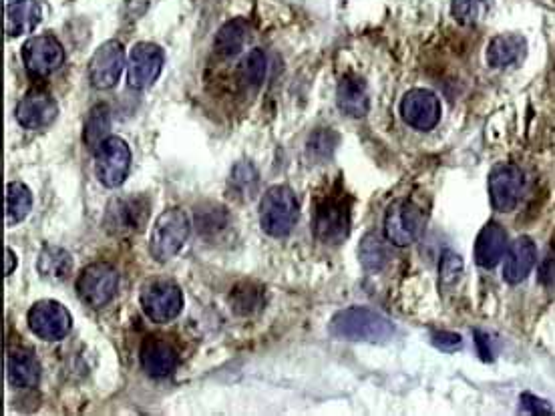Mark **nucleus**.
Instances as JSON below:
<instances>
[{
    "mask_svg": "<svg viewBox=\"0 0 555 416\" xmlns=\"http://www.w3.org/2000/svg\"><path fill=\"white\" fill-rule=\"evenodd\" d=\"M328 330L334 338H340V340L377 344L393 338L395 324L375 310L352 306L336 312L330 320Z\"/></svg>",
    "mask_w": 555,
    "mask_h": 416,
    "instance_id": "obj_1",
    "label": "nucleus"
},
{
    "mask_svg": "<svg viewBox=\"0 0 555 416\" xmlns=\"http://www.w3.org/2000/svg\"><path fill=\"white\" fill-rule=\"evenodd\" d=\"M192 230L190 216L181 207H169L153 224L149 238V254L155 262L165 264L179 254Z\"/></svg>",
    "mask_w": 555,
    "mask_h": 416,
    "instance_id": "obj_2",
    "label": "nucleus"
},
{
    "mask_svg": "<svg viewBox=\"0 0 555 416\" xmlns=\"http://www.w3.org/2000/svg\"><path fill=\"white\" fill-rule=\"evenodd\" d=\"M300 205L288 185H274L260 203V226L272 238H286L298 224Z\"/></svg>",
    "mask_w": 555,
    "mask_h": 416,
    "instance_id": "obj_3",
    "label": "nucleus"
},
{
    "mask_svg": "<svg viewBox=\"0 0 555 416\" xmlns=\"http://www.w3.org/2000/svg\"><path fill=\"white\" fill-rule=\"evenodd\" d=\"M427 226V214L411 199H397L385 216V236L391 244L407 248L415 244Z\"/></svg>",
    "mask_w": 555,
    "mask_h": 416,
    "instance_id": "obj_4",
    "label": "nucleus"
},
{
    "mask_svg": "<svg viewBox=\"0 0 555 416\" xmlns=\"http://www.w3.org/2000/svg\"><path fill=\"white\" fill-rule=\"evenodd\" d=\"M75 288L83 304L99 310L115 298L119 288V274L111 264L95 262L81 270Z\"/></svg>",
    "mask_w": 555,
    "mask_h": 416,
    "instance_id": "obj_5",
    "label": "nucleus"
},
{
    "mask_svg": "<svg viewBox=\"0 0 555 416\" xmlns=\"http://www.w3.org/2000/svg\"><path fill=\"white\" fill-rule=\"evenodd\" d=\"M141 310L151 322L167 324L183 310V292L169 280H153L141 290Z\"/></svg>",
    "mask_w": 555,
    "mask_h": 416,
    "instance_id": "obj_6",
    "label": "nucleus"
},
{
    "mask_svg": "<svg viewBox=\"0 0 555 416\" xmlns=\"http://www.w3.org/2000/svg\"><path fill=\"white\" fill-rule=\"evenodd\" d=\"M131 167V149L121 137H107L95 149V175L101 185L115 189L123 185Z\"/></svg>",
    "mask_w": 555,
    "mask_h": 416,
    "instance_id": "obj_7",
    "label": "nucleus"
},
{
    "mask_svg": "<svg viewBox=\"0 0 555 416\" xmlns=\"http://www.w3.org/2000/svg\"><path fill=\"white\" fill-rule=\"evenodd\" d=\"M350 212L344 201L328 197L316 205L312 216V234L318 242L328 246H338L348 238Z\"/></svg>",
    "mask_w": 555,
    "mask_h": 416,
    "instance_id": "obj_8",
    "label": "nucleus"
},
{
    "mask_svg": "<svg viewBox=\"0 0 555 416\" xmlns=\"http://www.w3.org/2000/svg\"><path fill=\"white\" fill-rule=\"evenodd\" d=\"M149 220V201L145 197L113 199L105 212V228L113 236L143 232Z\"/></svg>",
    "mask_w": 555,
    "mask_h": 416,
    "instance_id": "obj_9",
    "label": "nucleus"
},
{
    "mask_svg": "<svg viewBox=\"0 0 555 416\" xmlns=\"http://www.w3.org/2000/svg\"><path fill=\"white\" fill-rule=\"evenodd\" d=\"M27 322L31 332L47 342L63 340L73 328V318L69 310L55 300L35 302L29 310Z\"/></svg>",
    "mask_w": 555,
    "mask_h": 416,
    "instance_id": "obj_10",
    "label": "nucleus"
},
{
    "mask_svg": "<svg viewBox=\"0 0 555 416\" xmlns=\"http://www.w3.org/2000/svg\"><path fill=\"white\" fill-rule=\"evenodd\" d=\"M525 187L523 171L513 163H499L489 175V195L495 212H513Z\"/></svg>",
    "mask_w": 555,
    "mask_h": 416,
    "instance_id": "obj_11",
    "label": "nucleus"
},
{
    "mask_svg": "<svg viewBox=\"0 0 555 416\" xmlns=\"http://www.w3.org/2000/svg\"><path fill=\"white\" fill-rule=\"evenodd\" d=\"M125 67V51L119 41L103 43L89 61V83L91 87L105 91L113 89L123 73Z\"/></svg>",
    "mask_w": 555,
    "mask_h": 416,
    "instance_id": "obj_12",
    "label": "nucleus"
},
{
    "mask_svg": "<svg viewBox=\"0 0 555 416\" xmlns=\"http://www.w3.org/2000/svg\"><path fill=\"white\" fill-rule=\"evenodd\" d=\"M23 61L27 71L35 77H49L63 67L65 49L51 35L33 37L23 45Z\"/></svg>",
    "mask_w": 555,
    "mask_h": 416,
    "instance_id": "obj_13",
    "label": "nucleus"
},
{
    "mask_svg": "<svg viewBox=\"0 0 555 416\" xmlns=\"http://www.w3.org/2000/svg\"><path fill=\"white\" fill-rule=\"evenodd\" d=\"M163 51L153 43H137L129 53L127 63V83L131 89H147L151 87L163 69Z\"/></svg>",
    "mask_w": 555,
    "mask_h": 416,
    "instance_id": "obj_14",
    "label": "nucleus"
},
{
    "mask_svg": "<svg viewBox=\"0 0 555 416\" xmlns=\"http://www.w3.org/2000/svg\"><path fill=\"white\" fill-rule=\"evenodd\" d=\"M405 123L417 131H431L441 121V101L429 89H411L401 101Z\"/></svg>",
    "mask_w": 555,
    "mask_h": 416,
    "instance_id": "obj_15",
    "label": "nucleus"
},
{
    "mask_svg": "<svg viewBox=\"0 0 555 416\" xmlns=\"http://www.w3.org/2000/svg\"><path fill=\"white\" fill-rule=\"evenodd\" d=\"M139 362L149 376L163 378L175 370L179 362V352L169 340L159 336H149L141 342Z\"/></svg>",
    "mask_w": 555,
    "mask_h": 416,
    "instance_id": "obj_16",
    "label": "nucleus"
},
{
    "mask_svg": "<svg viewBox=\"0 0 555 416\" xmlns=\"http://www.w3.org/2000/svg\"><path fill=\"white\" fill-rule=\"evenodd\" d=\"M15 115L25 129H45L57 119L59 105L49 93L33 91L19 101Z\"/></svg>",
    "mask_w": 555,
    "mask_h": 416,
    "instance_id": "obj_17",
    "label": "nucleus"
},
{
    "mask_svg": "<svg viewBox=\"0 0 555 416\" xmlns=\"http://www.w3.org/2000/svg\"><path fill=\"white\" fill-rule=\"evenodd\" d=\"M507 252V232L501 224L497 222H489L485 224V228L479 232L477 240H475V262L485 268L491 270L495 268L503 256Z\"/></svg>",
    "mask_w": 555,
    "mask_h": 416,
    "instance_id": "obj_18",
    "label": "nucleus"
},
{
    "mask_svg": "<svg viewBox=\"0 0 555 416\" xmlns=\"http://www.w3.org/2000/svg\"><path fill=\"white\" fill-rule=\"evenodd\" d=\"M537 260V248L529 236H519L507 250V260L503 266V278L507 284L523 282L533 270Z\"/></svg>",
    "mask_w": 555,
    "mask_h": 416,
    "instance_id": "obj_19",
    "label": "nucleus"
},
{
    "mask_svg": "<svg viewBox=\"0 0 555 416\" xmlns=\"http://www.w3.org/2000/svg\"><path fill=\"white\" fill-rule=\"evenodd\" d=\"M7 380L15 388H35L41 382V362L33 350H11L7 356Z\"/></svg>",
    "mask_w": 555,
    "mask_h": 416,
    "instance_id": "obj_20",
    "label": "nucleus"
},
{
    "mask_svg": "<svg viewBox=\"0 0 555 416\" xmlns=\"http://www.w3.org/2000/svg\"><path fill=\"white\" fill-rule=\"evenodd\" d=\"M43 21V7L39 0H13L7 7V35L17 39L33 33Z\"/></svg>",
    "mask_w": 555,
    "mask_h": 416,
    "instance_id": "obj_21",
    "label": "nucleus"
},
{
    "mask_svg": "<svg viewBox=\"0 0 555 416\" xmlns=\"http://www.w3.org/2000/svg\"><path fill=\"white\" fill-rule=\"evenodd\" d=\"M336 103L344 115L354 117V119L364 117L370 107L366 83L356 75H346L338 85Z\"/></svg>",
    "mask_w": 555,
    "mask_h": 416,
    "instance_id": "obj_22",
    "label": "nucleus"
},
{
    "mask_svg": "<svg viewBox=\"0 0 555 416\" xmlns=\"http://www.w3.org/2000/svg\"><path fill=\"white\" fill-rule=\"evenodd\" d=\"M525 39L521 35H499L487 47V63L493 69L515 65L525 55Z\"/></svg>",
    "mask_w": 555,
    "mask_h": 416,
    "instance_id": "obj_23",
    "label": "nucleus"
},
{
    "mask_svg": "<svg viewBox=\"0 0 555 416\" xmlns=\"http://www.w3.org/2000/svg\"><path fill=\"white\" fill-rule=\"evenodd\" d=\"M37 270L51 282H65L73 274V256L57 246H45L39 254Z\"/></svg>",
    "mask_w": 555,
    "mask_h": 416,
    "instance_id": "obj_24",
    "label": "nucleus"
},
{
    "mask_svg": "<svg viewBox=\"0 0 555 416\" xmlns=\"http://www.w3.org/2000/svg\"><path fill=\"white\" fill-rule=\"evenodd\" d=\"M266 304V290L256 282H240L230 294V306L238 316H254Z\"/></svg>",
    "mask_w": 555,
    "mask_h": 416,
    "instance_id": "obj_25",
    "label": "nucleus"
},
{
    "mask_svg": "<svg viewBox=\"0 0 555 416\" xmlns=\"http://www.w3.org/2000/svg\"><path fill=\"white\" fill-rule=\"evenodd\" d=\"M33 210V193L23 181L7 185V226L13 228L27 220Z\"/></svg>",
    "mask_w": 555,
    "mask_h": 416,
    "instance_id": "obj_26",
    "label": "nucleus"
},
{
    "mask_svg": "<svg viewBox=\"0 0 555 416\" xmlns=\"http://www.w3.org/2000/svg\"><path fill=\"white\" fill-rule=\"evenodd\" d=\"M248 39V27L244 21L236 19L226 23L216 35V53L224 59H232L240 55Z\"/></svg>",
    "mask_w": 555,
    "mask_h": 416,
    "instance_id": "obj_27",
    "label": "nucleus"
},
{
    "mask_svg": "<svg viewBox=\"0 0 555 416\" xmlns=\"http://www.w3.org/2000/svg\"><path fill=\"white\" fill-rule=\"evenodd\" d=\"M109 129H111V119H109V107L107 105H95L91 111H89V117H87V123H85V133H83V139L85 143L95 151L109 135Z\"/></svg>",
    "mask_w": 555,
    "mask_h": 416,
    "instance_id": "obj_28",
    "label": "nucleus"
},
{
    "mask_svg": "<svg viewBox=\"0 0 555 416\" xmlns=\"http://www.w3.org/2000/svg\"><path fill=\"white\" fill-rule=\"evenodd\" d=\"M360 262L370 272L383 270L389 262V248L385 246V242L379 236L368 234L360 242Z\"/></svg>",
    "mask_w": 555,
    "mask_h": 416,
    "instance_id": "obj_29",
    "label": "nucleus"
},
{
    "mask_svg": "<svg viewBox=\"0 0 555 416\" xmlns=\"http://www.w3.org/2000/svg\"><path fill=\"white\" fill-rule=\"evenodd\" d=\"M491 9V0H453L451 13L457 23L473 27L481 23Z\"/></svg>",
    "mask_w": 555,
    "mask_h": 416,
    "instance_id": "obj_30",
    "label": "nucleus"
},
{
    "mask_svg": "<svg viewBox=\"0 0 555 416\" xmlns=\"http://www.w3.org/2000/svg\"><path fill=\"white\" fill-rule=\"evenodd\" d=\"M463 270H465L463 258L459 254H455L453 250H445L441 256V264H439L441 290L455 286L459 282V278L463 276Z\"/></svg>",
    "mask_w": 555,
    "mask_h": 416,
    "instance_id": "obj_31",
    "label": "nucleus"
},
{
    "mask_svg": "<svg viewBox=\"0 0 555 416\" xmlns=\"http://www.w3.org/2000/svg\"><path fill=\"white\" fill-rule=\"evenodd\" d=\"M266 55L262 49H254L244 65H242V79L246 85H252V87H260V83L264 81L266 77Z\"/></svg>",
    "mask_w": 555,
    "mask_h": 416,
    "instance_id": "obj_32",
    "label": "nucleus"
},
{
    "mask_svg": "<svg viewBox=\"0 0 555 416\" xmlns=\"http://www.w3.org/2000/svg\"><path fill=\"white\" fill-rule=\"evenodd\" d=\"M338 143V135L330 129H322V131H318V133H314L312 137H310V141H308V153H310V157H314V159H326V157H330L332 155V151H334V145Z\"/></svg>",
    "mask_w": 555,
    "mask_h": 416,
    "instance_id": "obj_33",
    "label": "nucleus"
},
{
    "mask_svg": "<svg viewBox=\"0 0 555 416\" xmlns=\"http://www.w3.org/2000/svg\"><path fill=\"white\" fill-rule=\"evenodd\" d=\"M232 183L240 189H248L250 183L252 185L258 183V173L250 163H238L232 171Z\"/></svg>",
    "mask_w": 555,
    "mask_h": 416,
    "instance_id": "obj_34",
    "label": "nucleus"
},
{
    "mask_svg": "<svg viewBox=\"0 0 555 416\" xmlns=\"http://www.w3.org/2000/svg\"><path fill=\"white\" fill-rule=\"evenodd\" d=\"M521 408L531 414H555L553 406L547 400H543L535 394H529V392L521 394Z\"/></svg>",
    "mask_w": 555,
    "mask_h": 416,
    "instance_id": "obj_35",
    "label": "nucleus"
},
{
    "mask_svg": "<svg viewBox=\"0 0 555 416\" xmlns=\"http://www.w3.org/2000/svg\"><path fill=\"white\" fill-rule=\"evenodd\" d=\"M431 340L443 352H455L463 346V338L455 332H433Z\"/></svg>",
    "mask_w": 555,
    "mask_h": 416,
    "instance_id": "obj_36",
    "label": "nucleus"
},
{
    "mask_svg": "<svg viewBox=\"0 0 555 416\" xmlns=\"http://www.w3.org/2000/svg\"><path fill=\"white\" fill-rule=\"evenodd\" d=\"M539 282L545 286V288H555V252H551L541 268H539Z\"/></svg>",
    "mask_w": 555,
    "mask_h": 416,
    "instance_id": "obj_37",
    "label": "nucleus"
},
{
    "mask_svg": "<svg viewBox=\"0 0 555 416\" xmlns=\"http://www.w3.org/2000/svg\"><path fill=\"white\" fill-rule=\"evenodd\" d=\"M473 336H475V344H477L479 356H481L485 362L493 360L495 350L491 348V336H489V334H485V332H481V330H475V332H473Z\"/></svg>",
    "mask_w": 555,
    "mask_h": 416,
    "instance_id": "obj_38",
    "label": "nucleus"
},
{
    "mask_svg": "<svg viewBox=\"0 0 555 416\" xmlns=\"http://www.w3.org/2000/svg\"><path fill=\"white\" fill-rule=\"evenodd\" d=\"M15 268H17V256L11 248H7L5 250V276L9 278L15 272Z\"/></svg>",
    "mask_w": 555,
    "mask_h": 416,
    "instance_id": "obj_39",
    "label": "nucleus"
}]
</instances>
